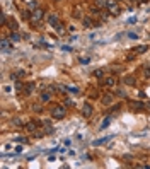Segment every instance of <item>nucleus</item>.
Masks as SVG:
<instances>
[{"mask_svg":"<svg viewBox=\"0 0 150 169\" xmlns=\"http://www.w3.org/2000/svg\"><path fill=\"white\" fill-rule=\"evenodd\" d=\"M106 9L111 10L113 16H118V14H119V9H118V5H116V0H108V2H106Z\"/></svg>","mask_w":150,"mask_h":169,"instance_id":"obj_3","label":"nucleus"},{"mask_svg":"<svg viewBox=\"0 0 150 169\" xmlns=\"http://www.w3.org/2000/svg\"><path fill=\"white\" fill-rule=\"evenodd\" d=\"M24 128H26L27 132H36V128H38V123H36V121H27V123L24 125Z\"/></svg>","mask_w":150,"mask_h":169,"instance_id":"obj_6","label":"nucleus"},{"mask_svg":"<svg viewBox=\"0 0 150 169\" xmlns=\"http://www.w3.org/2000/svg\"><path fill=\"white\" fill-rule=\"evenodd\" d=\"M80 63H89V58H87V56H84V58H80Z\"/></svg>","mask_w":150,"mask_h":169,"instance_id":"obj_29","label":"nucleus"},{"mask_svg":"<svg viewBox=\"0 0 150 169\" xmlns=\"http://www.w3.org/2000/svg\"><path fill=\"white\" fill-rule=\"evenodd\" d=\"M49 98H51V96H49L48 92H43V94H41V101H44V103L49 101Z\"/></svg>","mask_w":150,"mask_h":169,"instance_id":"obj_19","label":"nucleus"},{"mask_svg":"<svg viewBox=\"0 0 150 169\" xmlns=\"http://www.w3.org/2000/svg\"><path fill=\"white\" fill-rule=\"evenodd\" d=\"M7 45H9V41H7V39H2V48H3V50L7 48Z\"/></svg>","mask_w":150,"mask_h":169,"instance_id":"obj_27","label":"nucleus"},{"mask_svg":"<svg viewBox=\"0 0 150 169\" xmlns=\"http://www.w3.org/2000/svg\"><path fill=\"white\" fill-rule=\"evenodd\" d=\"M2 24H7V16L5 14H2Z\"/></svg>","mask_w":150,"mask_h":169,"instance_id":"obj_28","label":"nucleus"},{"mask_svg":"<svg viewBox=\"0 0 150 169\" xmlns=\"http://www.w3.org/2000/svg\"><path fill=\"white\" fill-rule=\"evenodd\" d=\"M94 77H97V79H101V77H104V68H97V70H94Z\"/></svg>","mask_w":150,"mask_h":169,"instance_id":"obj_12","label":"nucleus"},{"mask_svg":"<svg viewBox=\"0 0 150 169\" xmlns=\"http://www.w3.org/2000/svg\"><path fill=\"white\" fill-rule=\"evenodd\" d=\"M82 114H84V116H91L92 114V106L89 103H84V106H82Z\"/></svg>","mask_w":150,"mask_h":169,"instance_id":"obj_4","label":"nucleus"},{"mask_svg":"<svg viewBox=\"0 0 150 169\" xmlns=\"http://www.w3.org/2000/svg\"><path fill=\"white\" fill-rule=\"evenodd\" d=\"M148 108H150V104H148Z\"/></svg>","mask_w":150,"mask_h":169,"instance_id":"obj_33","label":"nucleus"},{"mask_svg":"<svg viewBox=\"0 0 150 169\" xmlns=\"http://www.w3.org/2000/svg\"><path fill=\"white\" fill-rule=\"evenodd\" d=\"M33 91H34V84H33V82H29V84L24 87V94L29 96V94H33Z\"/></svg>","mask_w":150,"mask_h":169,"instance_id":"obj_8","label":"nucleus"},{"mask_svg":"<svg viewBox=\"0 0 150 169\" xmlns=\"http://www.w3.org/2000/svg\"><path fill=\"white\" fill-rule=\"evenodd\" d=\"M7 27H9L10 31H16V29H17V22H16L14 19H10L9 22H7Z\"/></svg>","mask_w":150,"mask_h":169,"instance_id":"obj_11","label":"nucleus"},{"mask_svg":"<svg viewBox=\"0 0 150 169\" xmlns=\"http://www.w3.org/2000/svg\"><path fill=\"white\" fill-rule=\"evenodd\" d=\"M82 26H84V27H87V29H91V27H94L96 24L92 22L91 19H84V21H82Z\"/></svg>","mask_w":150,"mask_h":169,"instance_id":"obj_9","label":"nucleus"},{"mask_svg":"<svg viewBox=\"0 0 150 169\" xmlns=\"http://www.w3.org/2000/svg\"><path fill=\"white\" fill-rule=\"evenodd\" d=\"M43 16H44V12H43L41 9H36V10H33V14H31V22L36 26V24L39 22V21L43 19Z\"/></svg>","mask_w":150,"mask_h":169,"instance_id":"obj_2","label":"nucleus"},{"mask_svg":"<svg viewBox=\"0 0 150 169\" xmlns=\"http://www.w3.org/2000/svg\"><path fill=\"white\" fill-rule=\"evenodd\" d=\"M143 2H147V0H143Z\"/></svg>","mask_w":150,"mask_h":169,"instance_id":"obj_32","label":"nucleus"},{"mask_svg":"<svg viewBox=\"0 0 150 169\" xmlns=\"http://www.w3.org/2000/svg\"><path fill=\"white\" fill-rule=\"evenodd\" d=\"M65 103H67V106H73V101H72V99H67Z\"/></svg>","mask_w":150,"mask_h":169,"instance_id":"obj_30","label":"nucleus"},{"mask_svg":"<svg viewBox=\"0 0 150 169\" xmlns=\"http://www.w3.org/2000/svg\"><path fill=\"white\" fill-rule=\"evenodd\" d=\"M102 103H104V104H111V103H113V96H111V94L104 96V98H102Z\"/></svg>","mask_w":150,"mask_h":169,"instance_id":"obj_15","label":"nucleus"},{"mask_svg":"<svg viewBox=\"0 0 150 169\" xmlns=\"http://www.w3.org/2000/svg\"><path fill=\"white\" fill-rule=\"evenodd\" d=\"M145 75H147V77H150V65L145 67Z\"/></svg>","mask_w":150,"mask_h":169,"instance_id":"obj_26","label":"nucleus"},{"mask_svg":"<svg viewBox=\"0 0 150 169\" xmlns=\"http://www.w3.org/2000/svg\"><path fill=\"white\" fill-rule=\"evenodd\" d=\"M131 108H133V109H142L143 104H142L140 101H133V103H131Z\"/></svg>","mask_w":150,"mask_h":169,"instance_id":"obj_14","label":"nucleus"},{"mask_svg":"<svg viewBox=\"0 0 150 169\" xmlns=\"http://www.w3.org/2000/svg\"><path fill=\"white\" fill-rule=\"evenodd\" d=\"M106 2H108V0H96V5L97 7H106Z\"/></svg>","mask_w":150,"mask_h":169,"instance_id":"obj_21","label":"nucleus"},{"mask_svg":"<svg viewBox=\"0 0 150 169\" xmlns=\"http://www.w3.org/2000/svg\"><path fill=\"white\" fill-rule=\"evenodd\" d=\"M48 24H49V26H53V27H56V26H58V24H60L58 17H56L55 14H51V16L48 17Z\"/></svg>","mask_w":150,"mask_h":169,"instance_id":"obj_5","label":"nucleus"},{"mask_svg":"<svg viewBox=\"0 0 150 169\" xmlns=\"http://www.w3.org/2000/svg\"><path fill=\"white\" fill-rule=\"evenodd\" d=\"M65 114H67V109H65L63 106H55V108L51 109V116L56 118V120H62Z\"/></svg>","mask_w":150,"mask_h":169,"instance_id":"obj_1","label":"nucleus"},{"mask_svg":"<svg viewBox=\"0 0 150 169\" xmlns=\"http://www.w3.org/2000/svg\"><path fill=\"white\" fill-rule=\"evenodd\" d=\"M128 38H130V39H137V38H138V34H135V33H128Z\"/></svg>","mask_w":150,"mask_h":169,"instance_id":"obj_25","label":"nucleus"},{"mask_svg":"<svg viewBox=\"0 0 150 169\" xmlns=\"http://www.w3.org/2000/svg\"><path fill=\"white\" fill-rule=\"evenodd\" d=\"M109 123H111V116H108V118H106V120H104V123L101 125V130H104L106 127H109Z\"/></svg>","mask_w":150,"mask_h":169,"instance_id":"obj_17","label":"nucleus"},{"mask_svg":"<svg viewBox=\"0 0 150 169\" xmlns=\"http://www.w3.org/2000/svg\"><path fill=\"white\" fill-rule=\"evenodd\" d=\"M2 91H3V94H10V92H12V87H10V85H3Z\"/></svg>","mask_w":150,"mask_h":169,"instance_id":"obj_18","label":"nucleus"},{"mask_svg":"<svg viewBox=\"0 0 150 169\" xmlns=\"http://www.w3.org/2000/svg\"><path fill=\"white\" fill-rule=\"evenodd\" d=\"M147 50H148V46L142 45V46H137V48H135V53H145Z\"/></svg>","mask_w":150,"mask_h":169,"instance_id":"obj_13","label":"nucleus"},{"mask_svg":"<svg viewBox=\"0 0 150 169\" xmlns=\"http://www.w3.org/2000/svg\"><path fill=\"white\" fill-rule=\"evenodd\" d=\"M56 2H58V0H56Z\"/></svg>","mask_w":150,"mask_h":169,"instance_id":"obj_34","label":"nucleus"},{"mask_svg":"<svg viewBox=\"0 0 150 169\" xmlns=\"http://www.w3.org/2000/svg\"><path fill=\"white\" fill-rule=\"evenodd\" d=\"M9 41L10 43H17V41H21V38H19V34L14 31V33H10V38H9Z\"/></svg>","mask_w":150,"mask_h":169,"instance_id":"obj_10","label":"nucleus"},{"mask_svg":"<svg viewBox=\"0 0 150 169\" xmlns=\"http://www.w3.org/2000/svg\"><path fill=\"white\" fill-rule=\"evenodd\" d=\"M67 91L72 92V94H78V89L77 87H70V85H67Z\"/></svg>","mask_w":150,"mask_h":169,"instance_id":"obj_20","label":"nucleus"},{"mask_svg":"<svg viewBox=\"0 0 150 169\" xmlns=\"http://www.w3.org/2000/svg\"><path fill=\"white\" fill-rule=\"evenodd\" d=\"M131 2H137V0H131Z\"/></svg>","mask_w":150,"mask_h":169,"instance_id":"obj_31","label":"nucleus"},{"mask_svg":"<svg viewBox=\"0 0 150 169\" xmlns=\"http://www.w3.org/2000/svg\"><path fill=\"white\" fill-rule=\"evenodd\" d=\"M33 111H36V113H41V111H43V108L39 106V104H34V106H33Z\"/></svg>","mask_w":150,"mask_h":169,"instance_id":"obj_24","label":"nucleus"},{"mask_svg":"<svg viewBox=\"0 0 150 169\" xmlns=\"http://www.w3.org/2000/svg\"><path fill=\"white\" fill-rule=\"evenodd\" d=\"M116 96H118V98H126V92L119 89V91H116Z\"/></svg>","mask_w":150,"mask_h":169,"instance_id":"obj_22","label":"nucleus"},{"mask_svg":"<svg viewBox=\"0 0 150 169\" xmlns=\"http://www.w3.org/2000/svg\"><path fill=\"white\" fill-rule=\"evenodd\" d=\"M12 125H14V127H22V120H21V118H14Z\"/></svg>","mask_w":150,"mask_h":169,"instance_id":"obj_16","label":"nucleus"},{"mask_svg":"<svg viewBox=\"0 0 150 169\" xmlns=\"http://www.w3.org/2000/svg\"><path fill=\"white\" fill-rule=\"evenodd\" d=\"M124 82H126V84H128V85H133V84H135V80H133V77H126V79H124Z\"/></svg>","mask_w":150,"mask_h":169,"instance_id":"obj_23","label":"nucleus"},{"mask_svg":"<svg viewBox=\"0 0 150 169\" xmlns=\"http://www.w3.org/2000/svg\"><path fill=\"white\" fill-rule=\"evenodd\" d=\"M101 82H102L104 85H108V87H113V85L116 84V79H114V77H106L104 80H101Z\"/></svg>","mask_w":150,"mask_h":169,"instance_id":"obj_7","label":"nucleus"}]
</instances>
